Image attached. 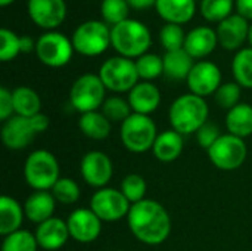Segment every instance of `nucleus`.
I'll return each instance as SVG.
<instances>
[{
    "label": "nucleus",
    "mask_w": 252,
    "mask_h": 251,
    "mask_svg": "<svg viewBox=\"0 0 252 251\" xmlns=\"http://www.w3.org/2000/svg\"><path fill=\"white\" fill-rule=\"evenodd\" d=\"M134 114L151 115L161 104V92L152 81H139L127 98Z\"/></svg>",
    "instance_id": "19"
},
{
    "label": "nucleus",
    "mask_w": 252,
    "mask_h": 251,
    "mask_svg": "<svg viewBox=\"0 0 252 251\" xmlns=\"http://www.w3.org/2000/svg\"><path fill=\"white\" fill-rule=\"evenodd\" d=\"M162 61H164V74L170 80H176V81L188 80L189 72L195 65L193 58L185 49L165 52Z\"/></svg>",
    "instance_id": "25"
},
{
    "label": "nucleus",
    "mask_w": 252,
    "mask_h": 251,
    "mask_svg": "<svg viewBox=\"0 0 252 251\" xmlns=\"http://www.w3.org/2000/svg\"><path fill=\"white\" fill-rule=\"evenodd\" d=\"M226 129L227 133L245 139L252 135V105L239 104L226 115Z\"/></svg>",
    "instance_id": "27"
},
{
    "label": "nucleus",
    "mask_w": 252,
    "mask_h": 251,
    "mask_svg": "<svg viewBox=\"0 0 252 251\" xmlns=\"http://www.w3.org/2000/svg\"><path fill=\"white\" fill-rule=\"evenodd\" d=\"M235 81L245 89H252V47L241 49L232 61Z\"/></svg>",
    "instance_id": "29"
},
{
    "label": "nucleus",
    "mask_w": 252,
    "mask_h": 251,
    "mask_svg": "<svg viewBox=\"0 0 252 251\" xmlns=\"http://www.w3.org/2000/svg\"><path fill=\"white\" fill-rule=\"evenodd\" d=\"M155 9L167 24L182 25L193 18L196 3L195 0H158Z\"/></svg>",
    "instance_id": "22"
},
{
    "label": "nucleus",
    "mask_w": 252,
    "mask_h": 251,
    "mask_svg": "<svg viewBox=\"0 0 252 251\" xmlns=\"http://www.w3.org/2000/svg\"><path fill=\"white\" fill-rule=\"evenodd\" d=\"M72 41L56 31H47L35 41V55L41 64L50 68L65 67L74 55Z\"/></svg>",
    "instance_id": "10"
},
{
    "label": "nucleus",
    "mask_w": 252,
    "mask_h": 251,
    "mask_svg": "<svg viewBox=\"0 0 252 251\" xmlns=\"http://www.w3.org/2000/svg\"><path fill=\"white\" fill-rule=\"evenodd\" d=\"M235 0H202L201 13L208 22L220 24L232 15Z\"/></svg>",
    "instance_id": "33"
},
{
    "label": "nucleus",
    "mask_w": 252,
    "mask_h": 251,
    "mask_svg": "<svg viewBox=\"0 0 252 251\" xmlns=\"http://www.w3.org/2000/svg\"><path fill=\"white\" fill-rule=\"evenodd\" d=\"M12 99L15 115L31 118L41 112V99L38 93L28 86H19L12 90Z\"/></svg>",
    "instance_id": "28"
},
{
    "label": "nucleus",
    "mask_w": 252,
    "mask_h": 251,
    "mask_svg": "<svg viewBox=\"0 0 252 251\" xmlns=\"http://www.w3.org/2000/svg\"><path fill=\"white\" fill-rule=\"evenodd\" d=\"M186 40V34L182 25L177 24H165L159 31V41L165 52L183 49Z\"/></svg>",
    "instance_id": "38"
},
{
    "label": "nucleus",
    "mask_w": 252,
    "mask_h": 251,
    "mask_svg": "<svg viewBox=\"0 0 252 251\" xmlns=\"http://www.w3.org/2000/svg\"><path fill=\"white\" fill-rule=\"evenodd\" d=\"M248 40H250V44H251V47H252V24H251V27H250V36H248Z\"/></svg>",
    "instance_id": "47"
},
{
    "label": "nucleus",
    "mask_w": 252,
    "mask_h": 251,
    "mask_svg": "<svg viewBox=\"0 0 252 251\" xmlns=\"http://www.w3.org/2000/svg\"><path fill=\"white\" fill-rule=\"evenodd\" d=\"M136 68L142 81H152L164 74V61L155 53H145L136 59Z\"/></svg>",
    "instance_id": "32"
},
{
    "label": "nucleus",
    "mask_w": 252,
    "mask_h": 251,
    "mask_svg": "<svg viewBox=\"0 0 252 251\" xmlns=\"http://www.w3.org/2000/svg\"><path fill=\"white\" fill-rule=\"evenodd\" d=\"M117 251H123V250H117Z\"/></svg>",
    "instance_id": "48"
},
{
    "label": "nucleus",
    "mask_w": 252,
    "mask_h": 251,
    "mask_svg": "<svg viewBox=\"0 0 252 251\" xmlns=\"http://www.w3.org/2000/svg\"><path fill=\"white\" fill-rule=\"evenodd\" d=\"M80 132L93 141H103L111 135L112 123L102 114V111L84 112L78 118Z\"/></svg>",
    "instance_id": "26"
},
{
    "label": "nucleus",
    "mask_w": 252,
    "mask_h": 251,
    "mask_svg": "<svg viewBox=\"0 0 252 251\" xmlns=\"http://www.w3.org/2000/svg\"><path fill=\"white\" fill-rule=\"evenodd\" d=\"M15 115L12 92L6 87H0V121H7Z\"/></svg>",
    "instance_id": "41"
},
{
    "label": "nucleus",
    "mask_w": 252,
    "mask_h": 251,
    "mask_svg": "<svg viewBox=\"0 0 252 251\" xmlns=\"http://www.w3.org/2000/svg\"><path fill=\"white\" fill-rule=\"evenodd\" d=\"M80 173L84 182L96 189L106 188L114 175L111 158L102 151H89L80 163Z\"/></svg>",
    "instance_id": "12"
},
{
    "label": "nucleus",
    "mask_w": 252,
    "mask_h": 251,
    "mask_svg": "<svg viewBox=\"0 0 252 251\" xmlns=\"http://www.w3.org/2000/svg\"><path fill=\"white\" fill-rule=\"evenodd\" d=\"M99 77L106 90L114 93H128L140 81L136 61L124 56H112L106 59L100 65Z\"/></svg>",
    "instance_id": "7"
},
{
    "label": "nucleus",
    "mask_w": 252,
    "mask_h": 251,
    "mask_svg": "<svg viewBox=\"0 0 252 251\" xmlns=\"http://www.w3.org/2000/svg\"><path fill=\"white\" fill-rule=\"evenodd\" d=\"M34 235H35L38 249H43L46 251H56L62 249L66 244V241L71 238L66 222L55 216L37 225Z\"/></svg>",
    "instance_id": "18"
},
{
    "label": "nucleus",
    "mask_w": 252,
    "mask_h": 251,
    "mask_svg": "<svg viewBox=\"0 0 252 251\" xmlns=\"http://www.w3.org/2000/svg\"><path fill=\"white\" fill-rule=\"evenodd\" d=\"M15 0H0V4L4 7V6H7V4H10V3H13Z\"/></svg>",
    "instance_id": "46"
},
{
    "label": "nucleus",
    "mask_w": 252,
    "mask_h": 251,
    "mask_svg": "<svg viewBox=\"0 0 252 251\" xmlns=\"http://www.w3.org/2000/svg\"><path fill=\"white\" fill-rule=\"evenodd\" d=\"M31 121H32V126H34V129H35L37 133H43L44 130H47L49 123H50L49 121V117L46 114H43V112L31 117Z\"/></svg>",
    "instance_id": "42"
},
{
    "label": "nucleus",
    "mask_w": 252,
    "mask_h": 251,
    "mask_svg": "<svg viewBox=\"0 0 252 251\" xmlns=\"http://www.w3.org/2000/svg\"><path fill=\"white\" fill-rule=\"evenodd\" d=\"M28 15L40 28L53 30L65 21L66 4L65 0H28Z\"/></svg>",
    "instance_id": "16"
},
{
    "label": "nucleus",
    "mask_w": 252,
    "mask_h": 251,
    "mask_svg": "<svg viewBox=\"0 0 252 251\" xmlns=\"http://www.w3.org/2000/svg\"><path fill=\"white\" fill-rule=\"evenodd\" d=\"M90 209L102 222H117L128 216L131 204L120 189L106 186L92 195Z\"/></svg>",
    "instance_id": "11"
},
{
    "label": "nucleus",
    "mask_w": 252,
    "mask_h": 251,
    "mask_svg": "<svg viewBox=\"0 0 252 251\" xmlns=\"http://www.w3.org/2000/svg\"><path fill=\"white\" fill-rule=\"evenodd\" d=\"M37 135L31 118L27 117L13 115L1 126V141L4 146L12 151L25 149Z\"/></svg>",
    "instance_id": "15"
},
{
    "label": "nucleus",
    "mask_w": 252,
    "mask_h": 251,
    "mask_svg": "<svg viewBox=\"0 0 252 251\" xmlns=\"http://www.w3.org/2000/svg\"><path fill=\"white\" fill-rule=\"evenodd\" d=\"M238 13L247 19H252V0H236Z\"/></svg>",
    "instance_id": "43"
},
{
    "label": "nucleus",
    "mask_w": 252,
    "mask_h": 251,
    "mask_svg": "<svg viewBox=\"0 0 252 251\" xmlns=\"http://www.w3.org/2000/svg\"><path fill=\"white\" fill-rule=\"evenodd\" d=\"M207 152L210 161L219 170L233 172L245 163L248 157V146L244 139L224 133Z\"/></svg>",
    "instance_id": "9"
},
{
    "label": "nucleus",
    "mask_w": 252,
    "mask_h": 251,
    "mask_svg": "<svg viewBox=\"0 0 252 251\" xmlns=\"http://www.w3.org/2000/svg\"><path fill=\"white\" fill-rule=\"evenodd\" d=\"M190 93L205 98L214 95L221 83V71L211 61H199L193 65L186 80Z\"/></svg>",
    "instance_id": "13"
},
{
    "label": "nucleus",
    "mask_w": 252,
    "mask_h": 251,
    "mask_svg": "<svg viewBox=\"0 0 252 251\" xmlns=\"http://www.w3.org/2000/svg\"><path fill=\"white\" fill-rule=\"evenodd\" d=\"M120 191L130 201V204H136V203H140L145 200L148 185H146V180L143 176H140L137 173H130L123 179Z\"/></svg>",
    "instance_id": "36"
},
{
    "label": "nucleus",
    "mask_w": 252,
    "mask_h": 251,
    "mask_svg": "<svg viewBox=\"0 0 252 251\" xmlns=\"http://www.w3.org/2000/svg\"><path fill=\"white\" fill-rule=\"evenodd\" d=\"M21 37L12 30H0V61L9 62L21 53Z\"/></svg>",
    "instance_id": "39"
},
{
    "label": "nucleus",
    "mask_w": 252,
    "mask_h": 251,
    "mask_svg": "<svg viewBox=\"0 0 252 251\" xmlns=\"http://www.w3.org/2000/svg\"><path fill=\"white\" fill-rule=\"evenodd\" d=\"M120 136L127 151L133 154H143L152 149L158 138V130L151 115H142L133 112L121 124Z\"/></svg>",
    "instance_id": "5"
},
{
    "label": "nucleus",
    "mask_w": 252,
    "mask_h": 251,
    "mask_svg": "<svg viewBox=\"0 0 252 251\" xmlns=\"http://www.w3.org/2000/svg\"><path fill=\"white\" fill-rule=\"evenodd\" d=\"M130 7L136 9V10H146L152 6L157 4L158 0H127Z\"/></svg>",
    "instance_id": "44"
},
{
    "label": "nucleus",
    "mask_w": 252,
    "mask_h": 251,
    "mask_svg": "<svg viewBox=\"0 0 252 251\" xmlns=\"http://www.w3.org/2000/svg\"><path fill=\"white\" fill-rule=\"evenodd\" d=\"M106 99V87L99 74H83L71 86L69 104L80 114L99 111Z\"/></svg>",
    "instance_id": "6"
},
{
    "label": "nucleus",
    "mask_w": 252,
    "mask_h": 251,
    "mask_svg": "<svg viewBox=\"0 0 252 251\" xmlns=\"http://www.w3.org/2000/svg\"><path fill=\"white\" fill-rule=\"evenodd\" d=\"M210 108L205 98L193 93H185L173 101L168 109L171 129L185 135H195L205 123H208Z\"/></svg>",
    "instance_id": "2"
},
{
    "label": "nucleus",
    "mask_w": 252,
    "mask_h": 251,
    "mask_svg": "<svg viewBox=\"0 0 252 251\" xmlns=\"http://www.w3.org/2000/svg\"><path fill=\"white\" fill-rule=\"evenodd\" d=\"M74 50L83 56H99L111 44V30L103 21H86L80 24L72 34Z\"/></svg>",
    "instance_id": "8"
},
{
    "label": "nucleus",
    "mask_w": 252,
    "mask_h": 251,
    "mask_svg": "<svg viewBox=\"0 0 252 251\" xmlns=\"http://www.w3.org/2000/svg\"><path fill=\"white\" fill-rule=\"evenodd\" d=\"M152 43L149 28L136 19H126L111 28V46L120 56L137 59L148 53Z\"/></svg>",
    "instance_id": "3"
},
{
    "label": "nucleus",
    "mask_w": 252,
    "mask_h": 251,
    "mask_svg": "<svg viewBox=\"0 0 252 251\" xmlns=\"http://www.w3.org/2000/svg\"><path fill=\"white\" fill-rule=\"evenodd\" d=\"M217 44H219L217 31L210 27L201 25L186 34L183 49L193 59H202L207 58L210 53H213Z\"/></svg>",
    "instance_id": "20"
},
{
    "label": "nucleus",
    "mask_w": 252,
    "mask_h": 251,
    "mask_svg": "<svg viewBox=\"0 0 252 251\" xmlns=\"http://www.w3.org/2000/svg\"><path fill=\"white\" fill-rule=\"evenodd\" d=\"M21 50L24 53H30V52L35 50V41L31 37H28V36L21 37Z\"/></svg>",
    "instance_id": "45"
},
{
    "label": "nucleus",
    "mask_w": 252,
    "mask_h": 251,
    "mask_svg": "<svg viewBox=\"0 0 252 251\" xmlns=\"http://www.w3.org/2000/svg\"><path fill=\"white\" fill-rule=\"evenodd\" d=\"M55 209L56 200L49 191H34L24 203L25 217L35 225L52 219Z\"/></svg>",
    "instance_id": "21"
},
{
    "label": "nucleus",
    "mask_w": 252,
    "mask_h": 251,
    "mask_svg": "<svg viewBox=\"0 0 252 251\" xmlns=\"http://www.w3.org/2000/svg\"><path fill=\"white\" fill-rule=\"evenodd\" d=\"M38 244L35 235L27 229H19L3 237L1 251H37Z\"/></svg>",
    "instance_id": "31"
},
{
    "label": "nucleus",
    "mask_w": 252,
    "mask_h": 251,
    "mask_svg": "<svg viewBox=\"0 0 252 251\" xmlns=\"http://www.w3.org/2000/svg\"><path fill=\"white\" fill-rule=\"evenodd\" d=\"M50 192L55 197L56 203L63 204V206L75 204L81 197V189L78 183L69 178H61L55 183V186L50 189Z\"/></svg>",
    "instance_id": "34"
},
{
    "label": "nucleus",
    "mask_w": 252,
    "mask_h": 251,
    "mask_svg": "<svg viewBox=\"0 0 252 251\" xmlns=\"http://www.w3.org/2000/svg\"><path fill=\"white\" fill-rule=\"evenodd\" d=\"M183 136L176 130L170 129L158 133V138L152 146V152L161 163H173L183 152Z\"/></svg>",
    "instance_id": "23"
},
{
    "label": "nucleus",
    "mask_w": 252,
    "mask_h": 251,
    "mask_svg": "<svg viewBox=\"0 0 252 251\" xmlns=\"http://www.w3.org/2000/svg\"><path fill=\"white\" fill-rule=\"evenodd\" d=\"M59 161L46 149L31 152L24 164V178L34 191H50L61 179Z\"/></svg>",
    "instance_id": "4"
},
{
    "label": "nucleus",
    "mask_w": 252,
    "mask_h": 251,
    "mask_svg": "<svg viewBox=\"0 0 252 251\" xmlns=\"http://www.w3.org/2000/svg\"><path fill=\"white\" fill-rule=\"evenodd\" d=\"M69 235L80 244H90L96 241L102 232V220L89 209L74 210L66 220Z\"/></svg>",
    "instance_id": "14"
},
{
    "label": "nucleus",
    "mask_w": 252,
    "mask_h": 251,
    "mask_svg": "<svg viewBox=\"0 0 252 251\" xmlns=\"http://www.w3.org/2000/svg\"><path fill=\"white\" fill-rule=\"evenodd\" d=\"M196 142L201 148L204 149H210L220 138H221V132H220V127L214 123H205L196 133Z\"/></svg>",
    "instance_id": "40"
},
{
    "label": "nucleus",
    "mask_w": 252,
    "mask_h": 251,
    "mask_svg": "<svg viewBox=\"0 0 252 251\" xmlns=\"http://www.w3.org/2000/svg\"><path fill=\"white\" fill-rule=\"evenodd\" d=\"M24 216V207L15 198L9 195L0 198V234L3 237L21 229Z\"/></svg>",
    "instance_id": "24"
},
{
    "label": "nucleus",
    "mask_w": 252,
    "mask_h": 251,
    "mask_svg": "<svg viewBox=\"0 0 252 251\" xmlns=\"http://www.w3.org/2000/svg\"><path fill=\"white\" fill-rule=\"evenodd\" d=\"M242 87L236 83V81H229V83H223L219 90L214 93L216 102L220 108L230 111L232 108H235L236 105L241 104V95H242Z\"/></svg>",
    "instance_id": "37"
},
{
    "label": "nucleus",
    "mask_w": 252,
    "mask_h": 251,
    "mask_svg": "<svg viewBox=\"0 0 252 251\" xmlns=\"http://www.w3.org/2000/svg\"><path fill=\"white\" fill-rule=\"evenodd\" d=\"M127 223L133 237L145 246H161L171 234V217L155 200L145 198L131 204Z\"/></svg>",
    "instance_id": "1"
},
{
    "label": "nucleus",
    "mask_w": 252,
    "mask_h": 251,
    "mask_svg": "<svg viewBox=\"0 0 252 251\" xmlns=\"http://www.w3.org/2000/svg\"><path fill=\"white\" fill-rule=\"evenodd\" d=\"M130 4L127 0H102L100 15L105 24H111L112 27L128 19Z\"/></svg>",
    "instance_id": "35"
},
{
    "label": "nucleus",
    "mask_w": 252,
    "mask_h": 251,
    "mask_svg": "<svg viewBox=\"0 0 252 251\" xmlns=\"http://www.w3.org/2000/svg\"><path fill=\"white\" fill-rule=\"evenodd\" d=\"M100 111L111 123H120V124H123L133 114V109H131L128 101L121 96L106 98Z\"/></svg>",
    "instance_id": "30"
},
{
    "label": "nucleus",
    "mask_w": 252,
    "mask_h": 251,
    "mask_svg": "<svg viewBox=\"0 0 252 251\" xmlns=\"http://www.w3.org/2000/svg\"><path fill=\"white\" fill-rule=\"evenodd\" d=\"M250 27L251 24H248V19L242 15H230L217 25L219 44L227 50L239 49L250 36Z\"/></svg>",
    "instance_id": "17"
}]
</instances>
